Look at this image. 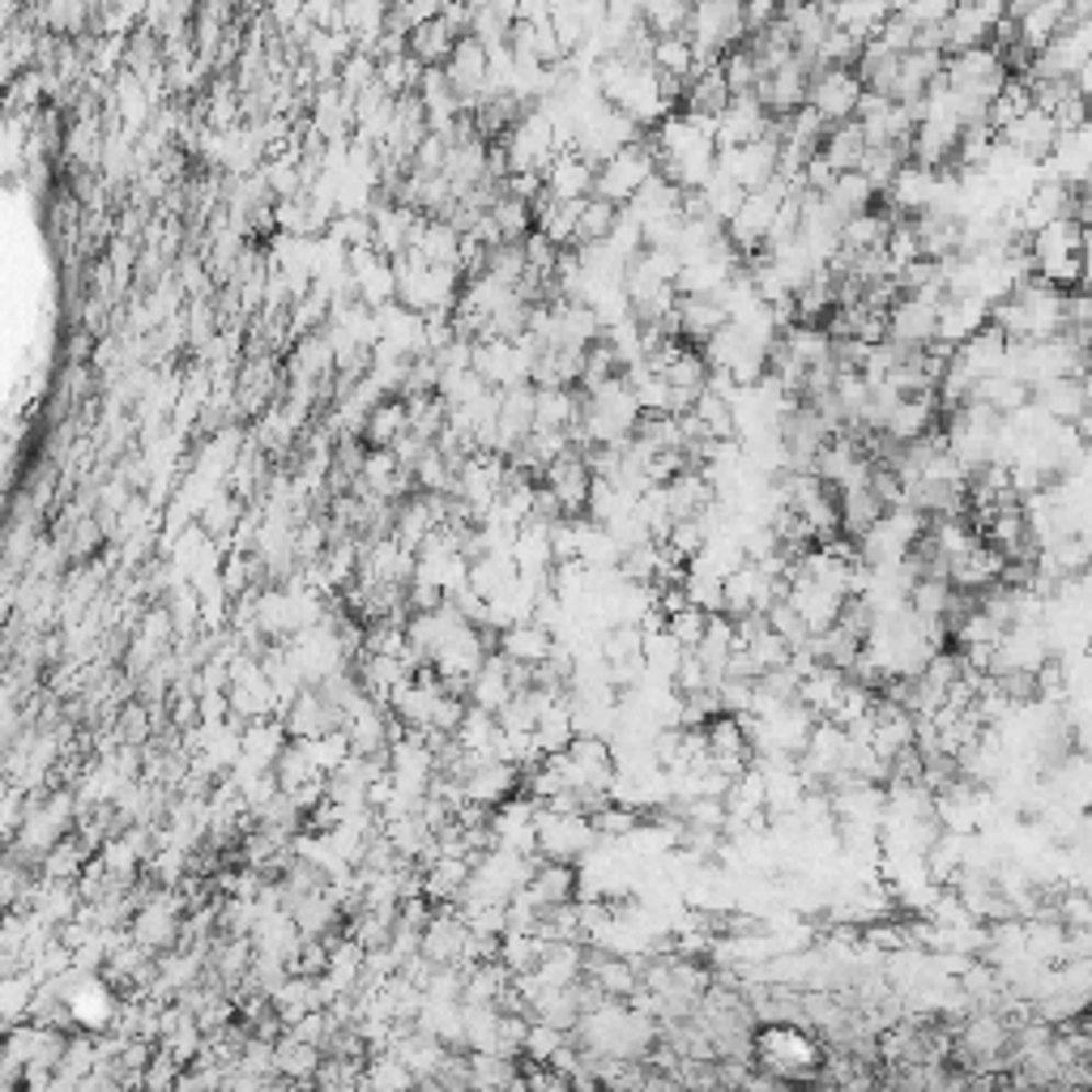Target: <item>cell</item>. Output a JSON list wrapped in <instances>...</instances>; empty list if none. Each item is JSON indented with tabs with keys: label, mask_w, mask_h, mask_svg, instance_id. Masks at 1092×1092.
<instances>
[{
	"label": "cell",
	"mask_w": 1092,
	"mask_h": 1092,
	"mask_svg": "<svg viewBox=\"0 0 1092 1092\" xmlns=\"http://www.w3.org/2000/svg\"><path fill=\"white\" fill-rule=\"evenodd\" d=\"M653 175H658V155H653L649 133H640V141L615 150V155L593 171V196H602V201H611V205L624 209L627 201L640 193Z\"/></svg>",
	"instance_id": "1"
},
{
	"label": "cell",
	"mask_w": 1092,
	"mask_h": 1092,
	"mask_svg": "<svg viewBox=\"0 0 1092 1092\" xmlns=\"http://www.w3.org/2000/svg\"><path fill=\"white\" fill-rule=\"evenodd\" d=\"M858 99H862V81L854 69H811L807 73V103L803 107H811L828 128L854 120Z\"/></svg>",
	"instance_id": "2"
},
{
	"label": "cell",
	"mask_w": 1092,
	"mask_h": 1092,
	"mask_svg": "<svg viewBox=\"0 0 1092 1092\" xmlns=\"http://www.w3.org/2000/svg\"><path fill=\"white\" fill-rule=\"evenodd\" d=\"M935 320L939 304L918 299V295H900L897 304L888 308V342L897 351H926L935 342Z\"/></svg>",
	"instance_id": "3"
},
{
	"label": "cell",
	"mask_w": 1092,
	"mask_h": 1092,
	"mask_svg": "<svg viewBox=\"0 0 1092 1092\" xmlns=\"http://www.w3.org/2000/svg\"><path fill=\"white\" fill-rule=\"evenodd\" d=\"M769 133H773V120L755 103V94H739V99L726 103V112L713 124V146L717 150H739V146H751V141H760Z\"/></svg>",
	"instance_id": "4"
},
{
	"label": "cell",
	"mask_w": 1092,
	"mask_h": 1092,
	"mask_svg": "<svg viewBox=\"0 0 1092 1092\" xmlns=\"http://www.w3.org/2000/svg\"><path fill=\"white\" fill-rule=\"evenodd\" d=\"M543 487L555 496V504L564 516H585V504H589V487H593V474H589L585 457L577 453V448H568V453H559L550 466L543 469Z\"/></svg>",
	"instance_id": "5"
},
{
	"label": "cell",
	"mask_w": 1092,
	"mask_h": 1092,
	"mask_svg": "<svg viewBox=\"0 0 1092 1092\" xmlns=\"http://www.w3.org/2000/svg\"><path fill=\"white\" fill-rule=\"evenodd\" d=\"M721 325H730V316L721 308L717 295H679L674 299V333L679 342H708Z\"/></svg>",
	"instance_id": "6"
},
{
	"label": "cell",
	"mask_w": 1092,
	"mask_h": 1092,
	"mask_svg": "<svg viewBox=\"0 0 1092 1092\" xmlns=\"http://www.w3.org/2000/svg\"><path fill=\"white\" fill-rule=\"evenodd\" d=\"M593 162L577 155V150H559V155L550 158V167H546L543 175V189L550 201H585L593 193Z\"/></svg>",
	"instance_id": "7"
},
{
	"label": "cell",
	"mask_w": 1092,
	"mask_h": 1092,
	"mask_svg": "<svg viewBox=\"0 0 1092 1092\" xmlns=\"http://www.w3.org/2000/svg\"><path fill=\"white\" fill-rule=\"evenodd\" d=\"M1033 406H1037L1046 419L1071 428L1080 414H1089V380L1062 376V380H1050V385H1037V389H1033Z\"/></svg>",
	"instance_id": "8"
},
{
	"label": "cell",
	"mask_w": 1092,
	"mask_h": 1092,
	"mask_svg": "<svg viewBox=\"0 0 1092 1092\" xmlns=\"http://www.w3.org/2000/svg\"><path fill=\"white\" fill-rule=\"evenodd\" d=\"M819 158L837 171V175H845V171H858L862 158H866V137H862L858 120H845V124H832L828 133H823V146H819Z\"/></svg>",
	"instance_id": "9"
},
{
	"label": "cell",
	"mask_w": 1092,
	"mask_h": 1092,
	"mask_svg": "<svg viewBox=\"0 0 1092 1092\" xmlns=\"http://www.w3.org/2000/svg\"><path fill=\"white\" fill-rule=\"evenodd\" d=\"M819 201L828 205V214H832V218H841V223H845V218H858V214H866V209H875V205H879V193L862 180L858 171H845V175H837V180H832V189L819 196Z\"/></svg>",
	"instance_id": "10"
},
{
	"label": "cell",
	"mask_w": 1092,
	"mask_h": 1092,
	"mask_svg": "<svg viewBox=\"0 0 1092 1092\" xmlns=\"http://www.w3.org/2000/svg\"><path fill=\"white\" fill-rule=\"evenodd\" d=\"M504 662H516V666H543L550 658V649H555V636L538 627L534 619H521V624H512L504 632Z\"/></svg>",
	"instance_id": "11"
},
{
	"label": "cell",
	"mask_w": 1092,
	"mask_h": 1092,
	"mask_svg": "<svg viewBox=\"0 0 1092 1092\" xmlns=\"http://www.w3.org/2000/svg\"><path fill=\"white\" fill-rule=\"evenodd\" d=\"M892 231V218L884 209H866L858 218H845L841 223V252L845 257H862V252H879L884 239Z\"/></svg>",
	"instance_id": "12"
},
{
	"label": "cell",
	"mask_w": 1092,
	"mask_h": 1092,
	"mask_svg": "<svg viewBox=\"0 0 1092 1092\" xmlns=\"http://www.w3.org/2000/svg\"><path fill=\"white\" fill-rule=\"evenodd\" d=\"M649 69H653L658 78H674V81L692 78V73H696V52H692L687 35H666V39H653Z\"/></svg>",
	"instance_id": "13"
},
{
	"label": "cell",
	"mask_w": 1092,
	"mask_h": 1092,
	"mask_svg": "<svg viewBox=\"0 0 1092 1092\" xmlns=\"http://www.w3.org/2000/svg\"><path fill=\"white\" fill-rule=\"evenodd\" d=\"M619 223V205L602 201V196L589 193L581 201V218H577V248H593V243H606L611 231Z\"/></svg>",
	"instance_id": "14"
},
{
	"label": "cell",
	"mask_w": 1092,
	"mask_h": 1092,
	"mask_svg": "<svg viewBox=\"0 0 1092 1092\" xmlns=\"http://www.w3.org/2000/svg\"><path fill=\"white\" fill-rule=\"evenodd\" d=\"M453 86H462V90H478V86H487V47L466 35V39L453 43Z\"/></svg>",
	"instance_id": "15"
},
{
	"label": "cell",
	"mask_w": 1092,
	"mask_h": 1092,
	"mask_svg": "<svg viewBox=\"0 0 1092 1092\" xmlns=\"http://www.w3.org/2000/svg\"><path fill=\"white\" fill-rule=\"evenodd\" d=\"M717 69H721V81H726L730 99H739V94H755L760 69H755V60H751V52H747V47H730V52L717 60Z\"/></svg>",
	"instance_id": "16"
},
{
	"label": "cell",
	"mask_w": 1092,
	"mask_h": 1092,
	"mask_svg": "<svg viewBox=\"0 0 1092 1092\" xmlns=\"http://www.w3.org/2000/svg\"><path fill=\"white\" fill-rule=\"evenodd\" d=\"M687 18H692V4H645L640 9V26L653 35V39H666V35H687Z\"/></svg>",
	"instance_id": "17"
},
{
	"label": "cell",
	"mask_w": 1092,
	"mask_h": 1092,
	"mask_svg": "<svg viewBox=\"0 0 1092 1092\" xmlns=\"http://www.w3.org/2000/svg\"><path fill=\"white\" fill-rule=\"evenodd\" d=\"M469 785H474V789H469L474 798H482V803H496V798H504L508 789L516 785V769H512V764H504V760H482Z\"/></svg>",
	"instance_id": "18"
},
{
	"label": "cell",
	"mask_w": 1092,
	"mask_h": 1092,
	"mask_svg": "<svg viewBox=\"0 0 1092 1092\" xmlns=\"http://www.w3.org/2000/svg\"><path fill=\"white\" fill-rule=\"evenodd\" d=\"M469 1080L478 1092H504L516 1080V1067H512V1058H500V1054H478L469 1067Z\"/></svg>",
	"instance_id": "19"
},
{
	"label": "cell",
	"mask_w": 1092,
	"mask_h": 1092,
	"mask_svg": "<svg viewBox=\"0 0 1092 1092\" xmlns=\"http://www.w3.org/2000/svg\"><path fill=\"white\" fill-rule=\"evenodd\" d=\"M704 624H708V615L704 611H696V606H683L679 615H670V619H662V632L683 649V653H696V645H701V636H704Z\"/></svg>",
	"instance_id": "20"
},
{
	"label": "cell",
	"mask_w": 1092,
	"mask_h": 1092,
	"mask_svg": "<svg viewBox=\"0 0 1092 1092\" xmlns=\"http://www.w3.org/2000/svg\"><path fill=\"white\" fill-rule=\"evenodd\" d=\"M564 1046H568V1033H559V1028H550L543 1020H534V1024L525 1028V1046H521V1054L534 1058V1067H546Z\"/></svg>",
	"instance_id": "21"
},
{
	"label": "cell",
	"mask_w": 1092,
	"mask_h": 1092,
	"mask_svg": "<svg viewBox=\"0 0 1092 1092\" xmlns=\"http://www.w3.org/2000/svg\"><path fill=\"white\" fill-rule=\"evenodd\" d=\"M414 52L423 56V60H444L448 52H453V26L440 18V22H428V26H419V35H414Z\"/></svg>",
	"instance_id": "22"
}]
</instances>
